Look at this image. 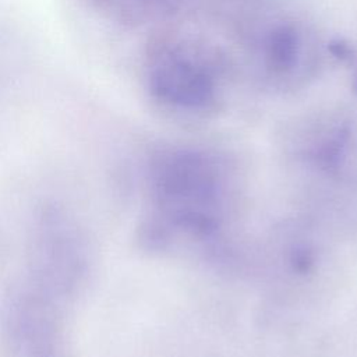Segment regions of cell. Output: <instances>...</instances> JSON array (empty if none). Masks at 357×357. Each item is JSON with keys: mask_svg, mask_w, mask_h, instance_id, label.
Returning a JSON list of instances; mask_svg holds the SVG:
<instances>
[{"mask_svg": "<svg viewBox=\"0 0 357 357\" xmlns=\"http://www.w3.org/2000/svg\"><path fill=\"white\" fill-rule=\"evenodd\" d=\"M298 54V35L290 25L275 28L265 42L266 64L278 73L290 70Z\"/></svg>", "mask_w": 357, "mask_h": 357, "instance_id": "7a4b0ae2", "label": "cell"}, {"mask_svg": "<svg viewBox=\"0 0 357 357\" xmlns=\"http://www.w3.org/2000/svg\"><path fill=\"white\" fill-rule=\"evenodd\" d=\"M149 89L155 98L185 107L205 106L215 95V84L209 71L174 53L162 56L152 66Z\"/></svg>", "mask_w": 357, "mask_h": 357, "instance_id": "6da1fadb", "label": "cell"}, {"mask_svg": "<svg viewBox=\"0 0 357 357\" xmlns=\"http://www.w3.org/2000/svg\"><path fill=\"white\" fill-rule=\"evenodd\" d=\"M329 49L340 60H350L353 57V49L346 42H343L340 39H336V40L331 42Z\"/></svg>", "mask_w": 357, "mask_h": 357, "instance_id": "3957f363", "label": "cell"}, {"mask_svg": "<svg viewBox=\"0 0 357 357\" xmlns=\"http://www.w3.org/2000/svg\"><path fill=\"white\" fill-rule=\"evenodd\" d=\"M114 1H116V0H91L92 4H96V6H99L100 8L109 7V6H112Z\"/></svg>", "mask_w": 357, "mask_h": 357, "instance_id": "277c9868", "label": "cell"}, {"mask_svg": "<svg viewBox=\"0 0 357 357\" xmlns=\"http://www.w3.org/2000/svg\"><path fill=\"white\" fill-rule=\"evenodd\" d=\"M354 88L357 89V75H356V79H354Z\"/></svg>", "mask_w": 357, "mask_h": 357, "instance_id": "5b68a950", "label": "cell"}]
</instances>
